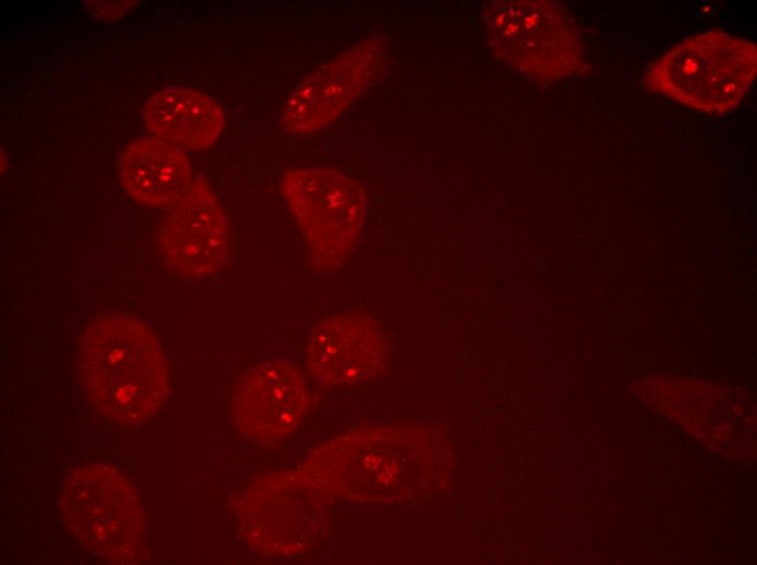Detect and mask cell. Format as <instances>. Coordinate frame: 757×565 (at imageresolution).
Wrapping results in <instances>:
<instances>
[{
	"mask_svg": "<svg viewBox=\"0 0 757 565\" xmlns=\"http://www.w3.org/2000/svg\"><path fill=\"white\" fill-rule=\"evenodd\" d=\"M77 371L91 406L121 426L148 422L170 392V366L159 339L125 313L89 321L78 341Z\"/></svg>",
	"mask_w": 757,
	"mask_h": 565,
	"instance_id": "obj_1",
	"label": "cell"
},
{
	"mask_svg": "<svg viewBox=\"0 0 757 565\" xmlns=\"http://www.w3.org/2000/svg\"><path fill=\"white\" fill-rule=\"evenodd\" d=\"M756 75V45L712 29L670 48L645 72L643 84L677 103L715 115L736 108Z\"/></svg>",
	"mask_w": 757,
	"mask_h": 565,
	"instance_id": "obj_2",
	"label": "cell"
},
{
	"mask_svg": "<svg viewBox=\"0 0 757 565\" xmlns=\"http://www.w3.org/2000/svg\"><path fill=\"white\" fill-rule=\"evenodd\" d=\"M484 21L494 54L531 78L557 81L591 67L574 20L558 2L494 1Z\"/></svg>",
	"mask_w": 757,
	"mask_h": 565,
	"instance_id": "obj_3",
	"label": "cell"
},
{
	"mask_svg": "<svg viewBox=\"0 0 757 565\" xmlns=\"http://www.w3.org/2000/svg\"><path fill=\"white\" fill-rule=\"evenodd\" d=\"M282 194L305 238L314 267H340L353 250L367 212V196L346 174L323 166L298 167L281 181Z\"/></svg>",
	"mask_w": 757,
	"mask_h": 565,
	"instance_id": "obj_4",
	"label": "cell"
},
{
	"mask_svg": "<svg viewBox=\"0 0 757 565\" xmlns=\"http://www.w3.org/2000/svg\"><path fill=\"white\" fill-rule=\"evenodd\" d=\"M61 511L74 539L111 563L136 560L142 512L128 480L107 465L74 469L65 480Z\"/></svg>",
	"mask_w": 757,
	"mask_h": 565,
	"instance_id": "obj_5",
	"label": "cell"
},
{
	"mask_svg": "<svg viewBox=\"0 0 757 565\" xmlns=\"http://www.w3.org/2000/svg\"><path fill=\"white\" fill-rule=\"evenodd\" d=\"M385 40L370 36L312 72L286 97L282 126L308 135L333 123L380 76Z\"/></svg>",
	"mask_w": 757,
	"mask_h": 565,
	"instance_id": "obj_6",
	"label": "cell"
},
{
	"mask_svg": "<svg viewBox=\"0 0 757 565\" xmlns=\"http://www.w3.org/2000/svg\"><path fill=\"white\" fill-rule=\"evenodd\" d=\"M156 243L165 265L181 279L209 277L224 267L229 255L227 218L206 179L194 178L167 208L158 224Z\"/></svg>",
	"mask_w": 757,
	"mask_h": 565,
	"instance_id": "obj_7",
	"label": "cell"
},
{
	"mask_svg": "<svg viewBox=\"0 0 757 565\" xmlns=\"http://www.w3.org/2000/svg\"><path fill=\"white\" fill-rule=\"evenodd\" d=\"M309 406L301 371L288 362H263L249 367L236 381L229 411L246 437L272 444L291 435Z\"/></svg>",
	"mask_w": 757,
	"mask_h": 565,
	"instance_id": "obj_8",
	"label": "cell"
},
{
	"mask_svg": "<svg viewBox=\"0 0 757 565\" xmlns=\"http://www.w3.org/2000/svg\"><path fill=\"white\" fill-rule=\"evenodd\" d=\"M315 500L312 485L295 478L275 476L253 482L237 500L243 533L265 553L302 550L318 528Z\"/></svg>",
	"mask_w": 757,
	"mask_h": 565,
	"instance_id": "obj_9",
	"label": "cell"
},
{
	"mask_svg": "<svg viewBox=\"0 0 757 565\" xmlns=\"http://www.w3.org/2000/svg\"><path fill=\"white\" fill-rule=\"evenodd\" d=\"M387 346L377 324L358 313H342L321 321L311 331L307 365L324 387L367 381L381 374Z\"/></svg>",
	"mask_w": 757,
	"mask_h": 565,
	"instance_id": "obj_10",
	"label": "cell"
},
{
	"mask_svg": "<svg viewBox=\"0 0 757 565\" xmlns=\"http://www.w3.org/2000/svg\"><path fill=\"white\" fill-rule=\"evenodd\" d=\"M117 166L125 192L150 208H170L194 180L184 151L154 136L129 141Z\"/></svg>",
	"mask_w": 757,
	"mask_h": 565,
	"instance_id": "obj_11",
	"label": "cell"
},
{
	"mask_svg": "<svg viewBox=\"0 0 757 565\" xmlns=\"http://www.w3.org/2000/svg\"><path fill=\"white\" fill-rule=\"evenodd\" d=\"M142 118L149 131L182 150H201L221 136L225 115L210 96L184 86L165 87L145 104Z\"/></svg>",
	"mask_w": 757,
	"mask_h": 565,
	"instance_id": "obj_12",
	"label": "cell"
},
{
	"mask_svg": "<svg viewBox=\"0 0 757 565\" xmlns=\"http://www.w3.org/2000/svg\"><path fill=\"white\" fill-rule=\"evenodd\" d=\"M86 3L90 12L99 18L109 21L126 13L135 4L134 1H87Z\"/></svg>",
	"mask_w": 757,
	"mask_h": 565,
	"instance_id": "obj_13",
	"label": "cell"
}]
</instances>
